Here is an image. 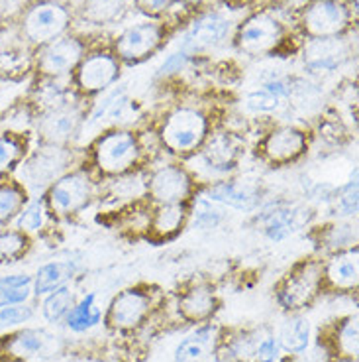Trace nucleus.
Wrapping results in <instances>:
<instances>
[{
    "mask_svg": "<svg viewBox=\"0 0 359 362\" xmlns=\"http://www.w3.org/2000/svg\"><path fill=\"white\" fill-rule=\"evenodd\" d=\"M71 14L63 4L54 0H36L22 8V36L30 44L47 45L65 34L69 28Z\"/></svg>",
    "mask_w": 359,
    "mask_h": 362,
    "instance_id": "obj_1",
    "label": "nucleus"
},
{
    "mask_svg": "<svg viewBox=\"0 0 359 362\" xmlns=\"http://www.w3.org/2000/svg\"><path fill=\"white\" fill-rule=\"evenodd\" d=\"M207 130V118L202 117L198 110L179 109L169 115V118L163 124V144L173 152L185 154V152H190L205 142Z\"/></svg>",
    "mask_w": 359,
    "mask_h": 362,
    "instance_id": "obj_2",
    "label": "nucleus"
},
{
    "mask_svg": "<svg viewBox=\"0 0 359 362\" xmlns=\"http://www.w3.org/2000/svg\"><path fill=\"white\" fill-rule=\"evenodd\" d=\"M350 24V10L340 0H312L305 8L303 26L312 40L338 37Z\"/></svg>",
    "mask_w": 359,
    "mask_h": 362,
    "instance_id": "obj_3",
    "label": "nucleus"
},
{
    "mask_svg": "<svg viewBox=\"0 0 359 362\" xmlns=\"http://www.w3.org/2000/svg\"><path fill=\"white\" fill-rule=\"evenodd\" d=\"M140 156V146L134 134L130 132H110L102 136L95 150L97 165L104 173H124L128 172Z\"/></svg>",
    "mask_w": 359,
    "mask_h": 362,
    "instance_id": "obj_4",
    "label": "nucleus"
},
{
    "mask_svg": "<svg viewBox=\"0 0 359 362\" xmlns=\"http://www.w3.org/2000/svg\"><path fill=\"white\" fill-rule=\"evenodd\" d=\"M322 278L324 268L318 262L300 264L283 284V288L279 291V303L288 311L303 309L320 291Z\"/></svg>",
    "mask_w": 359,
    "mask_h": 362,
    "instance_id": "obj_5",
    "label": "nucleus"
},
{
    "mask_svg": "<svg viewBox=\"0 0 359 362\" xmlns=\"http://www.w3.org/2000/svg\"><path fill=\"white\" fill-rule=\"evenodd\" d=\"M120 75V64L116 55L108 52H95L83 57L77 69V85L85 93H100L107 90Z\"/></svg>",
    "mask_w": 359,
    "mask_h": 362,
    "instance_id": "obj_6",
    "label": "nucleus"
},
{
    "mask_svg": "<svg viewBox=\"0 0 359 362\" xmlns=\"http://www.w3.org/2000/svg\"><path fill=\"white\" fill-rule=\"evenodd\" d=\"M281 37H283V28L277 20L267 14H257L242 26L238 34V45L245 54L260 55L275 49Z\"/></svg>",
    "mask_w": 359,
    "mask_h": 362,
    "instance_id": "obj_7",
    "label": "nucleus"
},
{
    "mask_svg": "<svg viewBox=\"0 0 359 362\" xmlns=\"http://www.w3.org/2000/svg\"><path fill=\"white\" fill-rule=\"evenodd\" d=\"M228 32H230V20L224 18L222 14H205L190 24L187 34L183 37L181 49L189 55L205 52V49L222 44Z\"/></svg>",
    "mask_w": 359,
    "mask_h": 362,
    "instance_id": "obj_8",
    "label": "nucleus"
},
{
    "mask_svg": "<svg viewBox=\"0 0 359 362\" xmlns=\"http://www.w3.org/2000/svg\"><path fill=\"white\" fill-rule=\"evenodd\" d=\"M162 40L163 30L157 24H135L116 40V54L126 62H142L162 45Z\"/></svg>",
    "mask_w": 359,
    "mask_h": 362,
    "instance_id": "obj_9",
    "label": "nucleus"
},
{
    "mask_svg": "<svg viewBox=\"0 0 359 362\" xmlns=\"http://www.w3.org/2000/svg\"><path fill=\"white\" fill-rule=\"evenodd\" d=\"M152 299L142 290H124L118 293L108 309V323L114 329H134L142 325L147 313H150Z\"/></svg>",
    "mask_w": 359,
    "mask_h": 362,
    "instance_id": "obj_10",
    "label": "nucleus"
},
{
    "mask_svg": "<svg viewBox=\"0 0 359 362\" xmlns=\"http://www.w3.org/2000/svg\"><path fill=\"white\" fill-rule=\"evenodd\" d=\"M83 52L85 47L77 37H57L51 44L44 45V52L39 55V69L51 77L71 73L81 64Z\"/></svg>",
    "mask_w": 359,
    "mask_h": 362,
    "instance_id": "obj_11",
    "label": "nucleus"
},
{
    "mask_svg": "<svg viewBox=\"0 0 359 362\" xmlns=\"http://www.w3.org/2000/svg\"><path fill=\"white\" fill-rule=\"evenodd\" d=\"M90 181L85 173H69L57 180L49 189V205L61 215L75 213L89 201Z\"/></svg>",
    "mask_w": 359,
    "mask_h": 362,
    "instance_id": "obj_12",
    "label": "nucleus"
},
{
    "mask_svg": "<svg viewBox=\"0 0 359 362\" xmlns=\"http://www.w3.org/2000/svg\"><path fill=\"white\" fill-rule=\"evenodd\" d=\"M303 59L312 73L336 71L348 59V47L340 37H318L308 42Z\"/></svg>",
    "mask_w": 359,
    "mask_h": 362,
    "instance_id": "obj_13",
    "label": "nucleus"
},
{
    "mask_svg": "<svg viewBox=\"0 0 359 362\" xmlns=\"http://www.w3.org/2000/svg\"><path fill=\"white\" fill-rule=\"evenodd\" d=\"M189 175L185 173V170L175 168V165L162 168L159 172L153 173L152 181H150V195L155 201H159L162 205L185 201L187 195H189Z\"/></svg>",
    "mask_w": 359,
    "mask_h": 362,
    "instance_id": "obj_14",
    "label": "nucleus"
},
{
    "mask_svg": "<svg viewBox=\"0 0 359 362\" xmlns=\"http://www.w3.org/2000/svg\"><path fill=\"white\" fill-rule=\"evenodd\" d=\"M306 150V136L305 132L296 130V128L283 127L273 130L265 144L263 152L273 163H287L296 160L298 156Z\"/></svg>",
    "mask_w": 359,
    "mask_h": 362,
    "instance_id": "obj_15",
    "label": "nucleus"
},
{
    "mask_svg": "<svg viewBox=\"0 0 359 362\" xmlns=\"http://www.w3.org/2000/svg\"><path fill=\"white\" fill-rule=\"evenodd\" d=\"M300 213L295 207H277L269 209L261 215V225H263V233L267 235L271 240H283L291 236L295 230H298V226L303 225L300 221Z\"/></svg>",
    "mask_w": 359,
    "mask_h": 362,
    "instance_id": "obj_16",
    "label": "nucleus"
},
{
    "mask_svg": "<svg viewBox=\"0 0 359 362\" xmlns=\"http://www.w3.org/2000/svg\"><path fill=\"white\" fill-rule=\"evenodd\" d=\"M77 272V264L71 260H59V262H47L37 270L32 290L36 296H47L51 291L63 288Z\"/></svg>",
    "mask_w": 359,
    "mask_h": 362,
    "instance_id": "obj_17",
    "label": "nucleus"
},
{
    "mask_svg": "<svg viewBox=\"0 0 359 362\" xmlns=\"http://www.w3.org/2000/svg\"><path fill=\"white\" fill-rule=\"evenodd\" d=\"M79 112L71 109H57L42 120V136L51 144L67 142L79 128Z\"/></svg>",
    "mask_w": 359,
    "mask_h": 362,
    "instance_id": "obj_18",
    "label": "nucleus"
},
{
    "mask_svg": "<svg viewBox=\"0 0 359 362\" xmlns=\"http://www.w3.org/2000/svg\"><path fill=\"white\" fill-rule=\"evenodd\" d=\"M181 315L193 323H202L216 311V298L208 288H195L179 299Z\"/></svg>",
    "mask_w": 359,
    "mask_h": 362,
    "instance_id": "obj_19",
    "label": "nucleus"
},
{
    "mask_svg": "<svg viewBox=\"0 0 359 362\" xmlns=\"http://www.w3.org/2000/svg\"><path fill=\"white\" fill-rule=\"evenodd\" d=\"M324 276L334 288L350 290L358 286V250L338 254L332 262L326 266Z\"/></svg>",
    "mask_w": 359,
    "mask_h": 362,
    "instance_id": "obj_20",
    "label": "nucleus"
},
{
    "mask_svg": "<svg viewBox=\"0 0 359 362\" xmlns=\"http://www.w3.org/2000/svg\"><path fill=\"white\" fill-rule=\"evenodd\" d=\"M207 199L212 201V203H222V205H228L232 209L248 211L255 203V193L238 185V183H232V181H222V183H216L214 187L208 189Z\"/></svg>",
    "mask_w": 359,
    "mask_h": 362,
    "instance_id": "obj_21",
    "label": "nucleus"
},
{
    "mask_svg": "<svg viewBox=\"0 0 359 362\" xmlns=\"http://www.w3.org/2000/svg\"><path fill=\"white\" fill-rule=\"evenodd\" d=\"M97 293H89L69 309V313L65 315V323L67 327L75 331V333H85L92 327H97L102 319V311L97 308Z\"/></svg>",
    "mask_w": 359,
    "mask_h": 362,
    "instance_id": "obj_22",
    "label": "nucleus"
},
{
    "mask_svg": "<svg viewBox=\"0 0 359 362\" xmlns=\"http://www.w3.org/2000/svg\"><path fill=\"white\" fill-rule=\"evenodd\" d=\"M281 349H285L287 353L298 354L308 349L310 343V323L305 317H291L285 321V325L281 329L279 337Z\"/></svg>",
    "mask_w": 359,
    "mask_h": 362,
    "instance_id": "obj_23",
    "label": "nucleus"
},
{
    "mask_svg": "<svg viewBox=\"0 0 359 362\" xmlns=\"http://www.w3.org/2000/svg\"><path fill=\"white\" fill-rule=\"evenodd\" d=\"M236 156H238V146L232 136L228 134H216L214 138H210L205 150V160L214 170H230L236 162Z\"/></svg>",
    "mask_w": 359,
    "mask_h": 362,
    "instance_id": "obj_24",
    "label": "nucleus"
},
{
    "mask_svg": "<svg viewBox=\"0 0 359 362\" xmlns=\"http://www.w3.org/2000/svg\"><path fill=\"white\" fill-rule=\"evenodd\" d=\"M32 284L34 278L28 274H14L0 278V309L16 303H26L32 293Z\"/></svg>",
    "mask_w": 359,
    "mask_h": 362,
    "instance_id": "obj_25",
    "label": "nucleus"
},
{
    "mask_svg": "<svg viewBox=\"0 0 359 362\" xmlns=\"http://www.w3.org/2000/svg\"><path fill=\"white\" fill-rule=\"evenodd\" d=\"M124 8H126V0H87L83 16L95 26H104L114 22L124 12Z\"/></svg>",
    "mask_w": 359,
    "mask_h": 362,
    "instance_id": "obj_26",
    "label": "nucleus"
},
{
    "mask_svg": "<svg viewBox=\"0 0 359 362\" xmlns=\"http://www.w3.org/2000/svg\"><path fill=\"white\" fill-rule=\"evenodd\" d=\"M185 218V209L181 203H169V205H162L155 211L152 228L159 238H167V236L175 235L183 225Z\"/></svg>",
    "mask_w": 359,
    "mask_h": 362,
    "instance_id": "obj_27",
    "label": "nucleus"
},
{
    "mask_svg": "<svg viewBox=\"0 0 359 362\" xmlns=\"http://www.w3.org/2000/svg\"><path fill=\"white\" fill-rule=\"evenodd\" d=\"M51 337L47 335L45 331H37V329H26L18 335L12 337L8 349L12 353L22 354V356H36V354H42L47 349V343H49Z\"/></svg>",
    "mask_w": 359,
    "mask_h": 362,
    "instance_id": "obj_28",
    "label": "nucleus"
},
{
    "mask_svg": "<svg viewBox=\"0 0 359 362\" xmlns=\"http://www.w3.org/2000/svg\"><path fill=\"white\" fill-rule=\"evenodd\" d=\"M73 305H75V298H73L71 288L63 286L59 290L47 293L44 305H42V313L49 323H59L61 319H65Z\"/></svg>",
    "mask_w": 359,
    "mask_h": 362,
    "instance_id": "obj_29",
    "label": "nucleus"
},
{
    "mask_svg": "<svg viewBox=\"0 0 359 362\" xmlns=\"http://www.w3.org/2000/svg\"><path fill=\"white\" fill-rule=\"evenodd\" d=\"M26 205V193L18 185H0V225L20 215Z\"/></svg>",
    "mask_w": 359,
    "mask_h": 362,
    "instance_id": "obj_30",
    "label": "nucleus"
},
{
    "mask_svg": "<svg viewBox=\"0 0 359 362\" xmlns=\"http://www.w3.org/2000/svg\"><path fill=\"white\" fill-rule=\"evenodd\" d=\"M28 248V238L22 233L4 230L0 233V262H12Z\"/></svg>",
    "mask_w": 359,
    "mask_h": 362,
    "instance_id": "obj_31",
    "label": "nucleus"
},
{
    "mask_svg": "<svg viewBox=\"0 0 359 362\" xmlns=\"http://www.w3.org/2000/svg\"><path fill=\"white\" fill-rule=\"evenodd\" d=\"M336 339H338V341H336L338 351H340L343 356L355 358V356H358V317H350V319L340 327Z\"/></svg>",
    "mask_w": 359,
    "mask_h": 362,
    "instance_id": "obj_32",
    "label": "nucleus"
},
{
    "mask_svg": "<svg viewBox=\"0 0 359 362\" xmlns=\"http://www.w3.org/2000/svg\"><path fill=\"white\" fill-rule=\"evenodd\" d=\"M193 223L198 230H212L222 223V215L218 209L212 207V201L200 199L195 207V213H193Z\"/></svg>",
    "mask_w": 359,
    "mask_h": 362,
    "instance_id": "obj_33",
    "label": "nucleus"
},
{
    "mask_svg": "<svg viewBox=\"0 0 359 362\" xmlns=\"http://www.w3.org/2000/svg\"><path fill=\"white\" fill-rule=\"evenodd\" d=\"M37 162H30L28 163V173H30V177L34 181H42L44 183V180H49V177H54L55 173H57V168L55 165H63V160H59L57 158V152L51 156H37L36 158Z\"/></svg>",
    "mask_w": 359,
    "mask_h": 362,
    "instance_id": "obj_34",
    "label": "nucleus"
},
{
    "mask_svg": "<svg viewBox=\"0 0 359 362\" xmlns=\"http://www.w3.org/2000/svg\"><path fill=\"white\" fill-rule=\"evenodd\" d=\"M45 223V209L42 201H34L30 203L28 207H24L20 211L18 215V226L20 230L24 233H34V230H39Z\"/></svg>",
    "mask_w": 359,
    "mask_h": 362,
    "instance_id": "obj_35",
    "label": "nucleus"
},
{
    "mask_svg": "<svg viewBox=\"0 0 359 362\" xmlns=\"http://www.w3.org/2000/svg\"><path fill=\"white\" fill-rule=\"evenodd\" d=\"M34 317V309L26 305V303H16V305H8V308L0 309V325H22Z\"/></svg>",
    "mask_w": 359,
    "mask_h": 362,
    "instance_id": "obj_36",
    "label": "nucleus"
},
{
    "mask_svg": "<svg viewBox=\"0 0 359 362\" xmlns=\"http://www.w3.org/2000/svg\"><path fill=\"white\" fill-rule=\"evenodd\" d=\"M253 356L257 362H277L281 358V343L277 337H263L253 346Z\"/></svg>",
    "mask_w": 359,
    "mask_h": 362,
    "instance_id": "obj_37",
    "label": "nucleus"
},
{
    "mask_svg": "<svg viewBox=\"0 0 359 362\" xmlns=\"http://www.w3.org/2000/svg\"><path fill=\"white\" fill-rule=\"evenodd\" d=\"M248 107L253 110H260V112H271V110H277L281 107V99L261 87L260 90H253L248 95Z\"/></svg>",
    "mask_w": 359,
    "mask_h": 362,
    "instance_id": "obj_38",
    "label": "nucleus"
},
{
    "mask_svg": "<svg viewBox=\"0 0 359 362\" xmlns=\"http://www.w3.org/2000/svg\"><path fill=\"white\" fill-rule=\"evenodd\" d=\"M20 154H22V148L16 140H12L8 136L0 138V173H4L18 162Z\"/></svg>",
    "mask_w": 359,
    "mask_h": 362,
    "instance_id": "obj_39",
    "label": "nucleus"
},
{
    "mask_svg": "<svg viewBox=\"0 0 359 362\" xmlns=\"http://www.w3.org/2000/svg\"><path fill=\"white\" fill-rule=\"evenodd\" d=\"M338 209L341 215H355L358 211V181L351 180L338 197Z\"/></svg>",
    "mask_w": 359,
    "mask_h": 362,
    "instance_id": "obj_40",
    "label": "nucleus"
},
{
    "mask_svg": "<svg viewBox=\"0 0 359 362\" xmlns=\"http://www.w3.org/2000/svg\"><path fill=\"white\" fill-rule=\"evenodd\" d=\"M355 240V233L351 230L350 225H336L330 228V233L326 236V243L332 248H343L351 245Z\"/></svg>",
    "mask_w": 359,
    "mask_h": 362,
    "instance_id": "obj_41",
    "label": "nucleus"
},
{
    "mask_svg": "<svg viewBox=\"0 0 359 362\" xmlns=\"http://www.w3.org/2000/svg\"><path fill=\"white\" fill-rule=\"evenodd\" d=\"M190 55L187 54V52H183V49H179V52H175V54H171L165 62L162 64V67H159V75L162 77H167V75H175V73H179L185 69V65L189 64Z\"/></svg>",
    "mask_w": 359,
    "mask_h": 362,
    "instance_id": "obj_42",
    "label": "nucleus"
},
{
    "mask_svg": "<svg viewBox=\"0 0 359 362\" xmlns=\"http://www.w3.org/2000/svg\"><path fill=\"white\" fill-rule=\"evenodd\" d=\"M330 358H332L330 351H328L324 344H316L310 351L306 349L303 353L296 354L291 362H330Z\"/></svg>",
    "mask_w": 359,
    "mask_h": 362,
    "instance_id": "obj_43",
    "label": "nucleus"
},
{
    "mask_svg": "<svg viewBox=\"0 0 359 362\" xmlns=\"http://www.w3.org/2000/svg\"><path fill=\"white\" fill-rule=\"evenodd\" d=\"M175 0H135V4H138V8L145 12V14H162L165 10L171 8V4H173Z\"/></svg>",
    "mask_w": 359,
    "mask_h": 362,
    "instance_id": "obj_44",
    "label": "nucleus"
},
{
    "mask_svg": "<svg viewBox=\"0 0 359 362\" xmlns=\"http://www.w3.org/2000/svg\"><path fill=\"white\" fill-rule=\"evenodd\" d=\"M22 2L20 0H0V16H12L16 12H22Z\"/></svg>",
    "mask_w": 359,
    "mask_h": 362,
    "instance_id": "obj_45",
    "label": "nucleus"
}]
</instances>
